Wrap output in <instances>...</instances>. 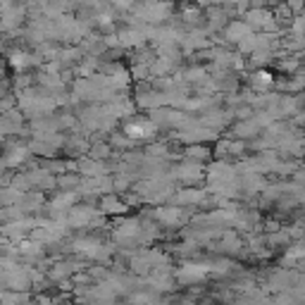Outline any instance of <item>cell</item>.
Returning a JSON list of instances; mask_svg holds the SVG:
<instances>
[{
	"label": "cell",
	"mask_w": 305,
	"mask_h": 305,
	"mask_svg": "<svg viewBox=\"0 0 305 305\" xmlns=\"http://www.w3.org/2000/svg\"><path fill=\"white\" fill-rule=\"evenodd\" d=\"M126 134L131 136V139H143L148 134H153V129L148 124H141V122H136V124H129L126 126Z\"/></svg>",
	"instance_id": "obj_1"
},
{
	"label": "cell",
	"mask_w": 305,
	"mask_h": 305,
	"mask_svg": "<svg viewBox=\"0 0 305 305\" xmlns=\"http://www.w3.org/2000/svg\"><path fill=\"white\" fill-rule=\"evenodd\" d=\"M253 81H255L258 86H269V84H272V74H267V72H258Z\"/></svg>",
	"instance_id": "obj_2"
},
{
	"label": "cell",
	"mask_w": 305,
	"mask_h": 305,
	"mask_svg": "<svg viewBox=\"0 0 305 305\" xmlns=\"http://www.w3.org/2000/svg\"><path fill=\"white\" fill-rule=\"evenodd\" d=\"M10 62H12L15 67H22V65H26V55H24V53H17V50H15V53L10 55Z\"/></svg>",
	"instance_id": "obj_3"
}]
</instances>
